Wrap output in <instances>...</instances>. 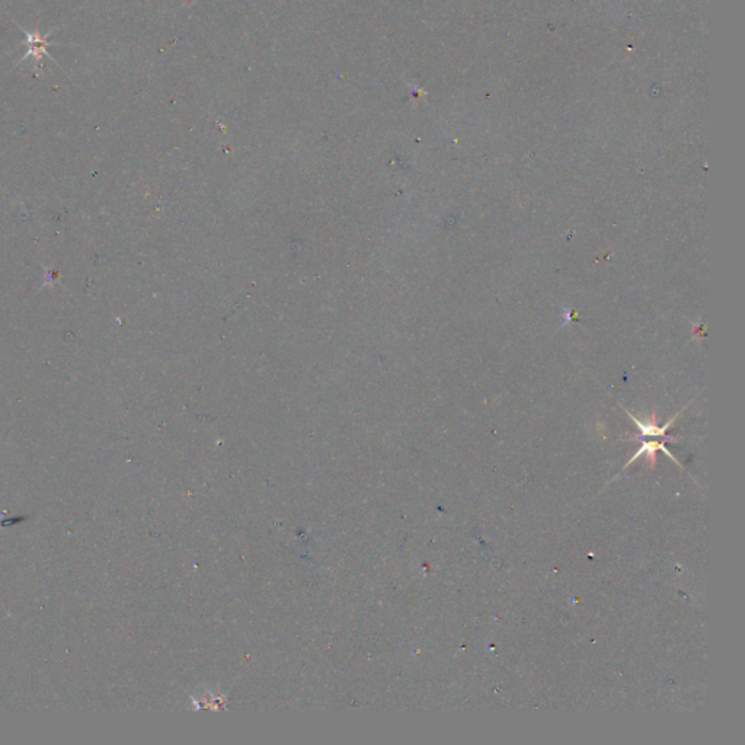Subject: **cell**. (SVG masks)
Returning a JSON list of instances; mask_svg holds the SVG:
<instances>
[{
    "label": "cell",
    "mask_w": 745,
    "mask_h": 745,
    "mask_svg": "<svg viewBox=\"0 0 745 745\" xmlns=\"http://www.w3.org/2000/svg\"><path fill=\"white\" fill-rule=\"evenodd\" d=\"M28 517H15V518H9V520H3L0 521V527L3 526H10V524H17V522H21V521H25Z\"/></svg>",
    "instance_id": "4"
},
{
    "label": "cell",
    "mask_w": 745,
    "mask_h": 745,
    "mask_svg": "<svg viewBox=\"0 0 745 745\" xmlns=\"http://www.w3.org/2000/svg\"><path fill=\"white\" fill-rule=\"evenodd\" d=\"M658 450L664 451V453L667 454L670 458H673V460H674L678 466H681V465L678 463L677 458L670 453V450L664 446V442H658V441H643V442H642V446H641L639 450L636 451V454L630 458V460L626 463L625 467H627L629 465H632L633 462L636 460L638 457H641V456H643V454H646V458H648L649 465H651V467H654L655 463H657V451H658Z\"/></svg>",
    "instance_id": "2"
},
{
    "label": "cell",
    "mask_w": 745,
    "mask_h": 745,
    "mask_svg": "<svg viewBox=\"0 0 745 745\" xmlns=\"http://www.w3.org/2000/svg\"><path fill=\"white\" fill-rule=\"evenodd\" d=\"M24 33H25V35H26V42H28V45H29V50H28V53L22 57L21 61L26 60L29 56H33V57H34L35 63H40V61L42 60V56L50 57L49 51H47V47H49V45L51 44L49 40H47L45 37H41V34L38 33V31H35L34 34L28 33V31H24ZM50 58H51V57H50Z\"/></svg>",
    "instance_id": "3"
},
{
    "label": "cell",
    "mask_w": 745,
    "mask_h": 745,
    "mask_svg": "<svg viewBox=\"0 0 745 745\" xmlns=\"http://www.w3.org/2000/svg\"><path fill=\"white\" fill-rule=\"evenodd\" d=\"M686 408H687V406H686ZM686 408H683V409H681V410L678 412V414H675V417H673V418H671V419H670V421H668L667 424H665L664 426H658V425H657V419H655V415H654L652 421H649V422H642V421H639V419H638V418H636L635 415H633V414H630V412H629V410H626V414H627V417L633 419V422H635V424L638 425V428H639V431H641V434H639V435H635V437H630L629 440H632V438H641V437H664V438H670V437H667V435H665V433H667V430H668V428H670V426H671V425H673V424L675 422V419H677V418H678V417H680L681 414H683V410H684ZM671 440H674V438H671Z\"/></svg>",
    "instance_id": "1"
}]
</instances>
